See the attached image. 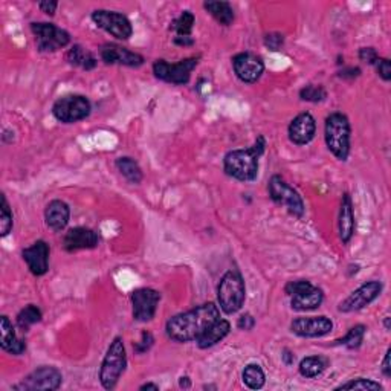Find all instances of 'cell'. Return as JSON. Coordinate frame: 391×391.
Wrapping results in <instances>:
<instances>
[{"label": "cell", "instance_id": "41", "mask_svg": "<svg viewBox=\"0 0 391 391\" xmlns=\"http://www.w3.org/2000/svg\"><path fill=\"white\" fill-rule=\"evenodd\" d=\"M38 8L42 10V12H45V14L54 16L57 8H58V3L57 2H49V0H45V2L38 3Z\"/></svg>", "mask_w": 391, "mask_h": 391}, {"label": "cell", "instance_id": "17", "mask_svg": "<svg viewBox=\"0 0 391 391\" xmlns=\"http://www.w3.org/2000/svg\"><path fill=\"white\" fill-rule=\"evenodd\" d=\"M99 57L105 64H121L129 68H139L144 64V57L141 54L115 43L103 45L99 49Z\"/></svg>", "mask_w": 391, "mask_h": 391}, {"label": "cell", "instance_id": "33", "mask_svg": "<svg viewBox=\"0 0 391 391\" xmlns=\"http://www.w3.org/2000/svg\"><path fill=\"white\" fill-rule=\"evenodd\" d=\"M12 227H14V217H12V211L10 208L8 201H6V196L2 194V207H0V236H8Z\"/></svg>", "mask_w": 391, "mask_h": 391}, {"label": "cell", "instance_id": "9", "mask_svg": "<svg viewBox=\"0 0 391 391\" xmlns=\"http://www.w3.org/2000/svg\"><path fill=\"white\" fill-rule=\"evenodd\" d=\"M31 31L34 34L37 49L40 52H55L71 43L69 32L54 23L34 22L31 23Z\"/></svg>", "mask_w": 391, "mask_h": 391}, {"label": "cell", "instance_id": "22", "mask_svg": "<svg viewBox=\"0 0 391 391\" xmlns=\"http://www.w3.org/2000/svg\"><path fill=\"white\" fill-rule=\"evenodd\" d=\"M71 218V208L69 205L63 201H52L48 203V207L45 210V222L48 225V228H51L55 233L63 231L68 227Z\"/></svg>", "mask_w": 391, "mask_h": 391}, {"label": "cell", "instance_id": "10", "mask_svg": "<svg viewBox=\"0 0 391 391\" xmlns=\"http://www.w3.org/2000/svg\"><path fill=\"white\" fill-rule=\"evenodd\" d=\"M197 66V58H185L179 63L170 64L165 60H156L153 63V74L156 78L162 79L165 83H171L176 86H184L190 81L191 72Z\"/></svg>", "mask_w": 391, "mask_h": 391}, {"label": "cell", "instance_id": "35", "mask_svg": "<svg viewBox=\"0 0 391 391\" xmlns=\"http://www.w3.org/2000/svg\"><path fill=\"white\" fill-rule=\"evenodd\" d=\"M336 390H364V391H376V390H382V386L379 382L372 381V379H366V377H357V379L349 381L346 383H341L340 387H336Z\"/></svg>", "mask_w": 391, "mask_h": 391}, {"label": "cell", "instance_id": "25", "mask_svg": "<svg viewBox=\"0 0 391 391\" xmlns=\"http://www.w3.org/2000/svg\"><path fill=\"white\" fill-rule=\"evenodd\" d=\"M66 60L72 66H77V68H81L83 71H92L97 68L98 60L97 57L92 54L90 51H86L83 46L74 45L66 54Z\"/></svg>", "mask_w": 391, "mask_h": 391}, {"label": "cell", "instance_id": "26", "mask_svg": "<svg viewBox=\"0 0 391 391\" xmlns=\"http://www.w3.org/2000/svg\"><path fill=\"white\" fill-rule=\"evenodd\" d=\"M205 11H208L218 23L223 26H229L234 22V10L228 2H216V0H208L203 3Z\"/></svg>", "mask_w": 391, "mask_h": 391}, {"label": "cell", "instance_id": "37", "mask_svg": "<svg viewBox=\"0 0 391 391\" xmlns=\"http://www.w3.org/2000/svg\"><path fill=\"white\" fill-rule=\"evenodd\" d=\"M376 71L383 81H390L391 79V64L388 58H381L376 62Z\"/></svg>", "mask_w": 391, "mask_h": 391}, {"label": "cell", "instance_id": "45", "mask_svg": "<svg viewBox=\"0 0 391 391\" xmlns=\"http://www.w3.org/2000/svg\"><path fill=\"white\" fill-rule=\"evenodd\" d=\"M175 43L181 45V46H191L194 42H193V38H191V37H176Z\"/></svg>", "mask_w": 391, "mask_h": 391}, {"label": "cell", "instance_id": "28", "mask_svg": "<svg viewBox=\"0 0 391 391\" xmlns=\"http://www.w3.org/2000/svg\"><path fill=\"white\" fill-rule=\"evenodd\" d=\"M242 379L248 388L260 390L264 387L266 376H264L263 368L258 364H248L242 373Z\"/></svg>", "mask_w": 391, "mask_h": 391}, {"label": "cell", "instance_id": "18", "mask_svg": "<svg viewBox=\"0 0 391 391\" xmlns=\"http://www.w3.org/2000/svg\"><path fill=\"white\" fill-rule=\"evenodd\" d=\"M49 244L45 240H37L31 247L22 251V257L25 263L28 264V269L32 275L42 277L49 269Z\"/></svg>", "mask_w": 391, "mask_h": 391}, {"label": "cell", "instance_id": "23", "mask_svg": "<svg viewBox=\"0 0 391 391\" xmlns=\"http://www.w3.org/2000/svg\"><path fill=\"white\" fill-rule=\"evenodd\" d=\"M338 229H340V238L344 244H347L355 234V214L353 203L350 194H342L340 217H338Z\"/></svg>", "mask_w": 391, "mask_h": 391}, {"label": "cell", "instance_id": "36", "mask_svg": "<svg viewBox=\"0 0 391 391\" xmlns=\"http://www.w3.org/2000/svg\"><path fill=\"white\" fill-rule=\"evenodd\" d=\"M153 342H155L153 335H151L150 332H142L141 340H139V341L135 344V346H134L135 352H136L138 355H142V353H145V352H149V350L151 349V346H153Z\"/></svg>", "mask_w": 391, "mask_h": 391}, {"label": "cell", "instance_id": "1", "mask_svg": "<svg viewBox=\"0 0 391 391\" xmlns=\"http://www.w3.org/2000/svg\"><path fill=\"white\" fill-rule=\"evenodd\" d=\"M220 318V309L214 303H205L187 312L170 318L165 332L176 342L197 341L211 324Z\"/></svg>", "mask_w": 391, "mask_h": 391}, {"label": "cell", "instance_id": "6", "mask_svg": "<svg viewBox=\"0 0 391 391\" xmlns=\"http://www.w3.org/2000/svg\"><path fill=\"white\" fill-rule=\"evenodd\" d=\"M284 292L290 297V307L297 312H310L320 307L324 301L323 290L307 280L289 281Z\"/></svg>", "mask_w": 391, "mask_h": 391}, {"label": "cell", "instance_id": "43", "mask_svg": "<svg viewBox=\"0 0 391 391\" xmlns=\"http://www.w3.org/2000/svg\"><path fill=\"white\" fill-rule=\"evenodd\" d=\"M361 74V71L357 69V68H350V69H346V71H342L341 74H340V77H342V78H355V77H357Z\"/></svg>", "mask_w": 391, "mask_h": 391}, {"label": "cell", "instance_id": "15", "mask_svg": "<svg viewBox=\"0 0 391 391\" xmlns=\"http://www.w3.org/2000/svg\"><path fill=\"white\" fill-rule=\"evenodd\" d=\"M333 330V323L327 316H300L290 323V332L300 338H323Z\"/></svg>", "mask_w": 391, "mask_h": 391}, {"label": "cell", "instance_id": "48", "mask_svg": "<svg viewBox=\"0 0 391 391\" xmlns=\"http://www.w3.org/2000/svg\"><path fill=\"white\" fill-rule=\"evenodd\" d=\"M390 320H391L390 316H386V321H383V324H386V329H387V330H390Z\"/></svg>", "mask_w": 391, "mask_h": 391}, {"label": "cell", "instance_id": "2", "mask_svg": "<svg viewBox=\"0 0 391 391\" xmlns=\"http://www.w3.org/2000/svg\"><path fill=\"white\" fill-rule=\"evenodd\" d=\"M266 149L264 136H258L257 141L248 149L233 150L223 159L225 173L236 181L253 182L258 176V161Z\"/></svg>", "mask_w": 391, "mask_h": 391}, {"label": "cell", "instance_id": "24", "mask_svg": "<svg viewBox=\"0 0 391 391\" xmlns=\"http://www.w3.org/2000/svg\"><path fill=\"white\" fill-rule=\"evenodd\" d=\"M229 330H231L229 321L218 318L216 323L211 324V326L207 330H205V332L201 336H199V340L196 341L197 346L201 347V349L214 347L216 344L223 341L225 338L228 336Z\"/></svg>", "mask_w": 391, "mask_h": 391}, {"label": "cell", "instance_id": "12", "mask_svg": "<svg viewBox=\"0 0 391 391\" xmlns=\"http://www.w3.org/2000/svg\"><path fill=\"white\" fill-rule=\"evenodd\" d=\"M62 382H63V375L58 368L52 367V366H43V367H38L37 370H34V372L26 376L22 382L17 383L14 390L54 391L60 388Z\"/></svg>", "mask_w": 391, "mask_h": 391}, {"label": "cell", "instance_id": "30", "mask_svg": "<svg viewBox=\"0 0 391 391\" xmlns=\"http://www.w3.org/2000/svg\"><path fill=\"white\" fill-rule=\"evenodd\" d=\"M300 375L307 379H314V377L321 376L324 370H326V361L320 356H307L300 362Z\"/></svg>", "mask_w": 391, "mask_h": 391}, {"label": "cell", "instance_id": "20", "mask_svg": "<svg viewBox=\"0 0 391 391\" xmlns=\"http://www.w3.org/2000/svg\"><path fill=\"white\" fill-rule=\"evenodd\" d=\"M99 236L90 228L77 227L69 229L63 237V247L68 253H75L81 249H94L98 247Z\"/></svg>", "mask_w": 391, "mask_h": 391}, {"label": "cell", "instance_id": "44", "mask_svg": "<svg viewBox=\"0 0 391 391\" xmlns=\"http://www.w3.org/2000/svg\"><path fill=\"white\" fill-rule=\"evenodd\" d=\"M283 361H284V364H286V366H292L294 364V361H295V356H294V353H290L289 350L286 349V350H283Z\"/></svg>", "mask_w": 391, "mask_h": 391}, {"label": "cell", "instance_id": "7", "mask_svg": "<svg viewBox=\"0 0 391 391\" xmlns=\"http://www.w3.org/2000/svg\"><path fill=\"white\" fill-rule=\"evenodd\" d=\"M268 190L270 199H273L277 205L286 208L289 211V214H292L297 218H301L304 213H306L303 197L294 187H290L281 176L274 175L270 177Z\"/></svg>", "mask_w": 391, "mask_h": 391}, {"label": "cell", "instance_id": "13", "mask_svg": "<svg viewBox=\"0 0 391 391\" xmlns=\"http://www.w3.org/2000/svg\"><path fill=\"white\" fill-rule=\"evenodd\" d=\"M130 301L131 307H134V320L139 323H149L156 315L159 301H161V294L151 288H141L131 292Z\"/></svg>", "mask_w": 391, "mask_h": 391}, {"label": "cell", "instance_id": "5", "mask_svg": "<svg viewBox=\"0 0 391 391\" xmlns=\"http://www.w3.org/2000/svg\"><path fill=\"white\" fill-rule=\"evenodd\" d=\"M127 367V355H125L124 341L121 336H115L114 341L105 352L104 360L99 368V382L105 390H114Z\"/></svg>", "mask_w": 391, "mask_h": 391}, {"label": "cell", "instance_id": "29", "mask_svg": "<svg viewBox=\"0 0 391 391\" xmlns=\"http://www.w3.org/2000/svg\"><path fill=\"white\" fill-rule=\"evenodd\" d=\"M43 314L42 310H40L36 304H29V306H26L25 309H22L17 315V327L20 330H23V332H28V330L34 326V324L42 321Z\"/></svg>", "mask_w": 391, "mask_h": 391}, {"label": "cell", "instance_id": "32", "mask_svg": "<svg viewBox=\"0 0 391 391\" xmlns=\"http://www.w3.org/2000/svg\"><path fill=\"white\" fill-rule=\"evenodd\" d=\"M366 332H367V327L362 326V324H357V326L349 330L346 336L341 338V340H338L336 344H340V346H344L350 350L360 349L364 341V336H366Z\"/></svg>", "mask_w": 391, "mask_h": 391}, {"label": "cell", "instance_id": "14", "mask_svg": "<svg viewBox=\"0 0 391 391\" xmlns=\"http://www.w3.org/2000/svg\"><path fill=\"white\" fill-rule=\"evenodd\" d=\"M382 292V283L381 281H368L364 283L362 286L357 288L356 290H353L346 300H344L338 310L342 314H352V312H357L364 307H367L368 304H372L377 297L381 295Z\"/></svg>", "mask_w": 391, "mask_h": 391}, {"label": "cell", "instance_id": "27", "mask_svg": "<svg viewBox=\"0 0 391 391\" xmlns=\"http://www.w3.org/2000/svg\"><path fill=\"white\" fill-rule=\"evenodd\" d=\"M115 165L119 173L127 179L130 184L136 185L142 181V170L141 167H139V164L135 161V159H131L129 156L118 157Z\"/></svg>", "mask_w": 391, "mask_h": 391}, {"label": "cell", "instance_id": "39", "mask_svg": "<svg viewBox=\"0 0 391 391\" xmlns=\"http://www.w3.org/2000/svg\"><path fill=\"white\" fill-rule=\"evenodd\" d=\"M283 42H284V38L281 34H268L266 37H264V45L273 51L280 49L283 46Z\"/></svg>", "mask_w": 391, "mask_h": 391}, {"label": "cell", "instance_id": "38", "mask_svg": "<svg viewBox=\"0 0 391 391\" xmlns=\"http://www.w3.org/2000/svg\"><path fill=\"white\" fill-rule=\"evenodd\" d=\"M360 60L367 64H376L377 60H379V55L375 48H361L360 49Z\"/></svg>", "mask_w": 391, "mask_h": 391}, {"label": "cell", "instance_id": "46", "mask_svg": "<svg viewBox=\"0 0 391 391\" xmlns=\"http://www.w3.org/2000/svg\"><path fill=\"white\" fill-rule=\"evenodd\" d=\"M139 390H153V391H157V390H159V387L156 386V383L149 382V383H144V386L139 387Z\"/></svg>", "mask_w": 391, "mask_h": 391}, {"label": "cell", "instance_id": "21", "mask_svg": "<svg viewBox=\"0 0 391 391\" xmlns=\"http://www.w3.org/2000/svg\"><path fill=\"white\" fill-rule=\"evenodd\" d=\"M0 333H2V336H0V347L6 353L16 356L25 353L26 342L17 336L14 326H12V323L6 315H2V318H0Z\"/></svg>", "mask_w": 391, "mask_h": 391}, {"label": "cell", "instance_id": "34", "mask_svg": "<svg viewBox=\"0 0 391 391\" xmlns=\"http://www.w3.org/2000/svg\"><path fill=\"white\" fill-rule=\"evenodd\" d=\"M327 92L323 86H316V84H309L306 88H303L300 90V98L303 101H309V103H321L326 99Z\"/></svg>", "mask_w": 391, "mask_h": 391}, {"label": "cell", "instance_id": "3", "mask_svg": "<svg viewBox=\"0 0 391 391\" xmlns=\"http://www.w3.org/2000/svg\"><path fill=\"white\" fill-rule=\"evenodd\" d=\"M350 129L349 118L335 112L326 118V125H324V139H326L327 149L332 151V155L340 159V161H347L350 155Z\"/></svg>", "mask_w": 391, "mask_h": 391}, {"label": "cell", "instance_id": "16", "mask_svg": "<svg viewBox=\"0 0 391 391\" xmlns=\"http://www.w3.org/2000/svg\"><path fill=\"white\" fill-rule=\"evenodd\" d=\"M233 68L240 81L253 84L262 78L264 63L260 55H255L253 52H240L233 58Z\"/></svg>", "mask_w": 391, "mask_h": 391}, {"label": "cell", "instance_id": "8", "mask_svg": "<svg viewBox=\"0 0 391 391\" xmlns=\"http://www.w3.org/2000/svg\"><path fill=\"white\" fill-rule=\"evenodd\" d=\"M92 105L84 95H66L58 98L52 105V115L57 121L64 124H74L90 115Z\"/></svg>", "mask_w": 391, "mask_h": 391}, {"label": "cell", "instance_id": "31", "mask_svg": "<svg viewBox=\"0 0 391 391\" xmlns=\"http://www.w3.org/2000/svg\"><path fill=\"white\" fill-rule=\"evenodd\" d=\"M196 22V17L191 11H184L181 16L171 22L170 28L176 32V37H191V31Z\"/></svg>", "mask_w": 391, "mask_h": 391}, {"label": "cell", "instance_id": "4", "mask_svg": "<svg viewBox=\"0 0 391 391\" xmlns=\"http://www.w3.org/2000/svg\"><path fill=\"white\" fill-rule=\"evenodd\" d=\"M244 298H247V286H244L243 275L240 270L229 269L220 278L217 286L218 306L227 315H234L243 307Z\"/></svg>", "mask_w": 391, "mask_h": 391}, {"label": "cell", "instance_id": "11", "mask_svg": "<svg viewBox=\"0 0 391 391\" xmlns=\"http://www.w3.org/2000/svg\"><path fill=\"white\" fill-rule=\"evenodd\" d=\"M92 20L98 28L104 29L108 34L118 40H129L134 36V26L130 20L121 12L109 10H97L92 12Z\"/></svg>", "mask_w": 391, "mask_h": 391}, {"label": "cell", "instance_id": "47", "mask_svg": "<svg viewBox=\"0 0 391 391\" xmlns=\"http://www.w3.org/2000/svg\"><path fill=\"white\" fill-rule=\"evenodd\" d=\"M181 387H184V388H188V387H190L188 377H181Z\"/></svg>", "mask_w": 391, "mask_h": 391}, {"label": "cell", "instance_id": "42", "mask_svg": "<svg viewBox=\"0 0 391 391\" xmlns=\"http://www.w3.org/2000/svg\"><path fill=\"white\" fill-rule=\"evenodd\" d=\"M390 352L391 350L388 349L387 350V353H386V357H383V362H382V373L386 375L387 377L391 376V367H390Z\"/></svg>", "mask_w": 391, "mask_h": 391}, {"label": "cell", "instance_id": "40", "mask_svg": "<svg viewBox=\"0 0 391 391\" xmlns=\"http://www.w3.org/2000/svg\"><path fill=\"white\" fill-rule=\"evenodd\" d=\"M255 326V320L251 314H244L237 321V327L240 330H253Z\"/></svg>", "mask_w": 391, "mask_h": 391}, {"label": "cell", "instance_id": "19", "mask_svg": "<svg viewBox=\"0 0 391 391\" xmlns=\"http://www.w3.org/2000/svg\"><path fill=\"white\" fill-rule=\"evenodd\" d=\"M290 142L295 145H306L315 138L316 121L309 112L297 115L289 124L288 129Z\"/></svg>", "mask_w": 391, "mask_h": 391}]
</instances>
